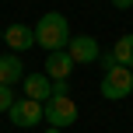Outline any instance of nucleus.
Segmentation results:
<instances>
[{
    "label": "nucleus",
    "instance_id": "1a4fd4ad",
    "mask_svg": "<svg viewBox=\"0 0 133 133\" xmlns=\"http://www.w3.org/2000/svg\"><path fill=\"white\" fill-rule=\"evenodd\" d=\"M21 81H25L21 56H18V53H4V56H0V84L14 88V84H21Z\"/></svg>",
    "mask_w": 133,
    "mask_h": 133
},
{
    "label": "nucleus",
    "instance_id": "dca6fc26",
    "mask_svg": "<svg viewBox=\"0 0 133 133\" xmlns=\"http://www.w3.org/2000/svg\"><path fill=\"white\" fill-rule=\"evenodd\" d=\"M0 39H4V32H0Z\"/></svg>",
    "mask_w": 133,
    "mask_h": 133
},
{
    "label": "nucleus",
    "instance_id": "f3484780",
    "mask_svg": "<svg viewBox=\"0 0 133 133\" xmlns=\"http://www.w3.org/2000/svg\"><path fill=\"white\" fill-rule=\"evenodd\" d=\"M130 70H133V66H130Z\"/></svg>",
    "mask_w": 133,
    "mask_h": 133
},
{
    "label": "nucleus",
    "instance_id": "9d476101",
    "mask_svg": "<svg viewBox=\"0 0 133 133\" xmlns=\"http://www.w3.org/2000/svg\"><path fill=\"white\" fill-rule=\"evenodd\" d=\"M112 56H116L119 66H133V32L119 35V42L112 46Z\"/></svg>",
    "mask_w": 133,
    "mask_h": 133
},
{
    "label": "nucleus",
    "instance_id": "f03ea898",
    "mask_svg": "<svg viewBox=\"0 0 133 133\" xmlns=\"http://www.w3.org/2000/svg\"><path fill=\"white\" fill-rule=\"evenodd\" d=\"M42 119L49 126L63 130V126H74L77 123V105H74L70 95H53L49 102H42Z\"/></svg>",
    "mask_w": 133,
    "mask_h": 133
},
{
    "label": "nucleus",
    "instance_id": "7ed1b4c3",
    "mask_svg": "<svg viewBox=\"0 0 133 133\" xmlns=\"http://www.w3.org/2000/svg\"><path fill=\"white\" fill-rule=\"evenodd\" d=\"M98 91H102V98H109V102H119V98H126V95H133V70L130 66H112V70H105Z\"/></svg>",
    "mask_w": 133,
    "mask_h": 133
},
{
    "label": "nucleus",
    "instance_id": "f257e3e1",
    "mask_svg": "<svg viewBox=\"0 0 133 133\" xmlns=\"http://www.w3.org/2000/svg\"><path fill=\"white\" fill-rule=\"evenodd\" d=\"M35 42H39L46 53H53V49H66V42H70V21H66L60 11L42 14V18L35 21Z\"/></svg>",
    "mask_w": 133,
    "mask_h": 133
},
{
    "label": "nucleus",
    "instance_id": "ddd939ff",
    "mask_svg": "<svg viewBox=\"0 0 133 133\" xmlns=\"http://www.w3.org/2000/svg\"><path fill=\"white\" fill-rule=\"evenodd\" d=\"M53 95H70V84L66 81H53Z\"/></svg>",
    "mask_w": 133,
    "mask_h": 133
},
{
    "label": "nucleus",
    "instance_id": "20e7f679",
    "mask_svg": "<svg viewBox=\"0 0 133 133\" xmlns=\"http://www.w3.org/2000/svg\"><path fill=\"white\" fill-rule=\"evenodd\" d=\"M66 53H70L74 63H98L102 46H98V39H95V35H70Z\"/></svg>",
    "mask_w": 133,
    "mask_h": 133
},
{
    "label": "nucleus",
    "instance_id": "2eb2a0df",
    "mask_svg": "<svg viewBox=\"0 0 133 133\" xmlns=\"http://www.w3.org/2000/svg\"><path fill=\"white\" fill-rule=\"evenodd\" d=\"M46 133H60V130H56V126H49V130H46Z\"/></svg>",
    "mask_w": 133,
    "mask_h": 133
},
{
    "label": "nucleus",
    "instance_id": "6e6552de",
    "mask_svg": "<svg viewBox=\"0 0 133 133\" xmlns=\"http://www.w3.org/2000/svg\"><path fill=\"white\" fill-rule=\"evenodd\" d=\"M21 88H25V98H32V102H49L53 98V81L46 74H25Z\"/></svg>",
    "mask_w": 133,
    "mask_h": 133
},
{
    "label": "nucleus",
    "instance_id": "9b49d317",
    "mask_svg": "<svg viewBox=\"0 0 133 133\" xmlns=\"http://www.w3.org/2000/svg\"><path fill=\"white\" fill-rule=\"evenodd\" d=\"M14 102H18V98H14V91H11L7 84H0V112H11Z\"/></svg>",
    "mask_w": 133,
    "mask_h": 133
},
{
    "label": "nucleus",
    "instance_id": "0eeeda50",
    "mask_svg": "<svg viewBox=\"0 0 133 133\" xmlns=\"http://www.w3.org/2000/svg\"><path fill=\"white\" fill-rule=\"evenodd\" d=\"M4 42H7V49H14V53H25V49L35 46V28H28V25H21V21H14V25L4 28Z\"/></svg>",
    "mask_w": 133,
    "mask_h": 133
},
{
    "label": "nucleus",
    "instance_id": "423d86ee",
    "mask_svg": "<svg viewBox=\"0 0 133 133\" xmlns=\"http://www.w3.org/2000/svg\"><path fill=\"white\" fill-rule=\"evenodd\" d=\"M74 66H77V63L70 60L66 49H53V53H46V70H42V74H46L49 81H66L74 74Z\"/></svg>",
    "mask_w": 133,
    "mask_h": 133
},
{
    "label": "nucleus",
    "instance_id": "39448f33",
    "mask_svg": "<svg viewBox=\"0 0 133 133\" xmlns=\"http://www.w3.org/2000/svg\"><path fill=\"white\" fill-rule=\"evenodd\" d=\"M11 123L14 126H35V123H42V102H32V98H18L11 105Z\"/></svg>",
    "mask_w": 133,
    "mask_h": 133
},
{
    "label": "nucleus",
    "instance_id": "4468645a",
    "mask_svg": "<svg viewBox=\"0 0 133 133\" xmlns=\"http://www.w3.org/2000/svg\"><path fill=\"white\" fill-rule=\"evenodd\" d=\"M109 4H112L116 11H130V7H133V0H109Z\"/></svg>",
    "mask_w": 133,
    "mask_h": 133
},
{
    "label": "nucleus",
    "instance_id": "f8f14e48",
    "mask_svg": "<svg viewBox=\"0 0 133 133\" xmlns=\"http://www.w3.org/2000/svg\"><path fill=\"white\" fill-rule=\"evenodd\" d=\"M98 63H102V70H112V66H119V63H116V56H112V49H102Z\"/></svg>",
    "mask_w": 133,
    "mask_h": 133
}]
</instances>
